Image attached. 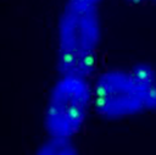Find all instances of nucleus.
<instances>
[{
	"label": "nucleus",
	"mask_w": 156,
	"mask_h": 155,
	"mask_svg": "<svg viewBox=\"0 0 156 155\" xmlns=\"http://www.w3.org/2000/svg\"><path fill=\"white\" fill-rule=\"evenodd\" d=\"M128 1H132V2H135V4H140V2H155L156 0H128Z\"/></svg>",
	"instance_id": "6"
},
{
	"label": "nucleus",
	"mask_w": 156,
	"mask_h": 155,
	"mask_svg": "<svg viewBox=\"0 0 156 155\" xmlns=\"http://www.w3.org/2000/svg\"><path fill=\"white\" fill-rule=\"evenodd\" d=\"M101 38L99 6L67 1L58 18L57 51L63 74L88 77Z\"/></svg>",
	"instance_id": "1"
},
{
	"label": "nucleus",
	"mask_w": 156,
	"mask_h": 155,
	"mask_svg": "<svg viewBox=\"0 0 156 155\" xmlns=\"http://www.w3.org/2000/svg\"><path fill=\"white\" fill-rule=\"evenodd\" d=\"M94 103L85 77L63 74L54 87L46 106V128L51 137L71 139L83 127Z\"/></svg>",
	"instance_id": "2"
},
{
	"label": "nucleus",
	"mask_w": 156,
	"mask_h": 155,
	"mask_svg": "<svg viewBox=\"0 0 156 155\" xmlns=\"http://www.w3.org/2000/svg\"><path fill=\"white\" fill-rule=\"evenodd\" d=\"M94 103L105 111H117L127 114L147 106L144 96L156 93V83L151 78V73L144 68H139L138 73H110L104 74L98 85L93 89ZM154 95V94H152Z\"/></svg>",
	"instance_id": "3"
},
{
	"label": "nucleus",
	"mask_w": 156,
	"mask_h": 155,
	"mask_svg": "<svg viewBox=\"0 0 156 155\" xmlns=\"http://www.w3.org/2000/svg\"><path fill=\"white\" fill-rule=\"evenodd\" d=\"M71 2H77V4H85V5H93V6H99L101 0H68Z\"/></svg>",
	"instance_id": "5"
},
{
	"label": "nucleus",
	"mask_w": 156,
	"mask_h": 155,
	"mask_svg": "<svg viewBox=\"0 0 156 155\" xmlns=\"http://www.w3.org/2000/svg\"><path fill=\"white\" fill-rule=\"evenodd\" d=\"M37 155H78L71 139L50 137V140L44 143Z\"/></svg>",
	"instance_id": "4"
}]
</instances>
